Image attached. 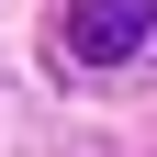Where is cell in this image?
I'll use <instances>...</instances> for the list:
<instances>
[{"mask_svg":"<svg viewBox=\"0 0 157 157\" xmlns=\"http://www.w3.org/2000/svg\"><path fill=\"white\" fill-rule=\"evenodd\" d=\"M157 23V0H67V45L90 56V67H112V56H135Z\"/></svg>","mask_w":157,"mask_h":157,"instance_id":"1","label":"cell"}]
</instances>
